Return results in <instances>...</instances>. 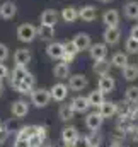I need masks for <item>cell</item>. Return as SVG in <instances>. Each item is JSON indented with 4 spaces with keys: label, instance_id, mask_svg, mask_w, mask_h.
<instances>
[{
    "label": "cell",
    "instance_id": "836d02e7",
    "mask_svg": "<svg viewBox=\"0 0 138 147\" xmlns=\"http://www.w3.org/2000/svg\"><path fill=\"white\" fill-rule=\"evenodd\" d=\"M128 118H131V120H138V103H131V105H130Z\"/></svg>",
    "mask_w": 138,
    "mask_h": 147
},
{
    "label": "cell",
    "instance_id": "8d00e7d4",
    "mask_svg": "<svg viewBox=\"0 0 138 147\" xmlns=\"http://www.w3.org/2000/svg\"><path fill=\"white\" fill-rule=\"evenodd\" d=\"M14 147H29V140H27V139H21V137H17L15 142H14Z\"/></svg>",
    "mask_w": 138,
    "mask_h": 147
},
{
    "label": "cell",
    "instance_id": "9a60e30c",
    "mask_svg": "<svg viewBox=\"0 0 138 147\" xmlns=\"http://www.w3.org/2000/svg\"><path fill=\"white\" fill-rule=\"evenodd\" d=\"M72 41H73V45L77 46V50H78V51L89 50V46L92 45V41H90V36H89L87 33H78V34H75Z\"/></svg>",
    "mask_w": 138,
    "mask_h": 147
},
{
    "label": "cell",
    "instance_id": "4316f807",
    "mask_svg": "<svg viewBox=\"0 0 138 147\" xmlns=\"http://www.w3.org/2000/svg\"><path fill=\"white\" fill-rule=\"evenodd\" d=\"M121 70H123L125 80H128V82L138 79V65H135V63H128V65H126L125 69H121Z\"/></svg>",
    "mask_w": 138,
    "mask_h": 147
},
{
    "label": "cell",
    "instance_id": "ffe728a7",
    "mask_svg": "<svg viewBox=\"0 0 138 147\" xmlns=\"http://www.w3.org/2000/svg\"><path fill=\"white\" fill-rule=\"evenodd\" d=\"M38 38H41L43 41H51L55 36V26H48V24H39L36 28Z\"/></svg>",
    "mask_w": 138,
    "mask_h": 147
},
{
    "label": "cell",
    "instance_id": "277c9868",
    "mask_svg": "<svg viewBox=\"0 0 138 147\" xmlns=\"http://www.w3.org/2000/svg\"><path fill=\"white\" fill-rule=\"evenodd\" d=\"M68 86L67 84H63V82H58V84H55L51 89H50V94H51V99L53 101H58V103H62V101H65L67 99V96H68Z\"/></svg>",
    "mask_w": 138,
    "mask_h": 147
},
{
    "label": "cell",
    "instance_id": "f1b7e54d",
    "mask_svg": "<svg viewBox=\"0 0 138 147\" xmlns=\"http://www.w3.org/2000/svg\"><path fill=\"white\" fill-rule=\"evenodd\" d=\"M26 74H27V69H26V67H19V65H15V67H14V70L10 72V75H12V77H10V84L14 86V84L21 82V80L24 79V75H26Z\"/></svg>",
    "mask_w": 138,
    "mask_h": 147
},
{
    "label": "cell",
    "instance_id": "8fae6325",
    "mask_svg": "<svg viewBox=\"0 0 138 147\" xmlns=\"http://www.w3.org/2000/svg\"><path fill=\"white\" fill-rule=\"evenodd\" d=\"M114 87H116V80H114L109 74H104V75H101V77H99L97 89H99V91H102L104 94L113 92V91H114Z\"/></svg>",
    "mask_w": 138,
    "mask_h": 147
},
{
    "label": "cell",
    "instance_id": "e575fe53",
    "mask_svg": "<svg viewBox=\"0 0 138 147\" xmlns=\"http://www.w3.org/2000/svg\"><path fill=\"white\" fill-rule=\"evenodd\" d=\"M9 58V46L0 43V62H5Z\"/></svg>",
    "mask_w": 138,
    "mask_h": 147
},
{
    "label": "cell",
    "instance_id": "603a6c76",
    "mask_svg": "<svg viewBox=\"0 0 138 147\" xmlns=\"http://www.w3.org/2000/svg\"><path fill=\"white\" fill-rule=\"evenodd\" d=\"M87 101H89V105H90V106L99 108V106L104 103V92H102V91H99V89L90 91V92H89V96H87Z\"/></svg>",
    "mask_w": 138,
    "mask_h": 147
},
{
    "label": "cell",
    "instance_id": "bcb514c9",
    "mask_svg": "<svg viewBox=\"0 0 138 147\" xmlns=\"http://www.w3.org/2000/svg\"><path fill=\"white\" fill-rule=\"evenodd\" d=\"M111 147H119V146H118V144H114V146H111Z\"/></svg>",
    "mask_w": 138,
    "mask_h": 147
},
{
    "label": "cell",
    "instance_id": "f546056e",
    "mask_svg": "<svg viewBox=\"0 0 138 147\" xmlns=\"http://www.w3.org/2000/svg\"><path fill=\"white\" fill-rule=\"evenodd\" d=\"M36 132H38V125H27V127L19 128L17 137H21V139H27V140H29V137H33Z\"/></svg>",
    "mask_w": 138,
    "mask_h": 147
},
{
    "label": "cell",
    "instance_id": "60d3db41",
    "mask_svg": "<svg viewBox=\"0 0 138 147\" xmlns=\"http://www.w3.org/2000/svg\"><path fill=\"white\" fill-rule=\"evenodd\" d=\"M2 92H3V86H2V80H0V96H2Z\"/></svg>",
    "mask_w": 138,
    "mask_h": 147
},
{
    "label": "cell",
    "instance_id": "5b68a950",
    "mask_svg": "<svg viewBox=\"0 0 138 147\" xmlns=\"http://www.w3.org/2000/svg\"><path fill=\"white\" fill-rule=\"evenodd\" d=\"M87 86H89V80H87V77L84 74L70 75V79H68V89L70 91H84Z\"/></svg>",
    "mask_w": 138,
    "mask_h": 147
},
{
    "label": "cell",
    "instance_id": "83f0119b",
    "mask_svg": "<svg viewBox=\"0 0 138 147\" xmlns=\"http://www.w3.org/2000/svg\"><path fill=\"white\" fill-rule=\"evenodd\" d=\"M92 70L97 74V75H104V74H109V70H111V62H107L106 58H102V60H96V63H94Z\"/></svg>",
    "mask_w": 138,
    "mask_h": 147
},
{
    "label": "cell",
    "instance_id": "30bf717a",
    "mask_svg": "<svg viewBox=\"0 0 138 147\" xmlns=\"http://www.w3.org/2000/svg\"><path fill=\"white\" fill-rule=\"evenodd\" d=\"M78 19H82L84 22H92L97 19V9L96 5H84L78 9Z\"/></svg>",
    "mask_w": 138,
    "mask_h": 147
},
{
    "label": "cell",
    "instance_id": "7bdbcfd3",
    "mask_svg": "<svg viewBox=\"0 0 138 147\" xmlns=\"http://www.w3.org/2000/svg\"><path fill=\"white\" fill-rule=\"evenodd\" d=\"M89 147H99V144H89Z\"/></svg>",
    "mask_w": 138,
    "mask_h": 147
},
{
    "label": "cell",
    "instance_id": "74e56055",
    "mask_svg": "<svg viewBox=\"0 0 138 147\" xmlns=\"http://www.w3.org/2000/svg\"><path fill=\"white\" fill-rule=\"evenodd\" d=\"M7 75H9V69H7V65H5L3 62H0V80H3Z\"/></svg>",
    "mask_w": 138,
    "mask_h": 147
},
{
    "label": "cell",
    "instance_id": "f6af8a7d",
    "mask_svg": "<svg viewBox=\"0 0 138 147\" xmlns=\"http://www.w3.org/2000/svg\"><path fill=\"white\" fill-rule=\"evenodd\" d=\"M44 147H56V146H53V144H48V146H44Z\"/></svg>",
    "mask_w": 138,
    "mask_h": 147
},
{
    "label": "cell",
    "instance_id": "ac0fdd59",
    "mask_svg": "<svg viewBox=\"0 0 138 147\" xmlns=\"http://www.w3.org/2000/svg\"><path fill=\"white\" fill-rule=\"evenodd\" d=\"M58 19H60V14L56 10H53V9H46L39 17L41 24H48V26H55L58 22Z\"/></svg>",
    "mask_w": 138,
    "mask_h": 147
},
{
    "label": "cell",
    "instance_id": "e0dca14e",
    "mask_svg": "<svg viewBox=\"0 0 138 147\" xmlns=\"http://www.w3.org/2000/svg\"><path fill=\"white\" fill-rule=\"evenodd\" d=\"M123 14L126 19H131V21H137L138 19V2L137 0H130L123 5Z\"/></svg>",
    "mask_w": 138,
    "mask_h": 147
},
{
    "label": "cell",
    "instance_id": "d6a6232c",
    "mask_svg": "<svg viewBox=\"0 0 138 147\" xmlns=\"http://www.w3.org/2000/svg\"><path fill=\"white\" fill-rule=\"evenodd\" d=\"M125 50H126L128 55H137L138 53V41L130 36L126 41H125Z\"/></svg>",
    "mask_w": 138,
    "mask_h": 147
},
{
    "label": "cell",
    "instance_id": "4dcf8cb0",
    "mask_svg": "<svg viewBox=\"0 0 138 147\" xmlns=\"http://www.w3.org/2000/svg\"><path fill=\"white\" fill-rule=\"evenodd\" d=\"M58 115H60V120L68 121V120L73 118L75 111L72 110V106H70V105H62V106H60V111H58Z\"/></svg>",
    "mask_w": 138,
    "mask_h": 147
},
{
    "label": "cell",
    "instance_id": "7dc6e473",
    "mask_svg": "<svg viewBox=\"0 0 138 147\" xmlns=\"http://www.w3.org/2000/svg\"><path fill=\"white\" fill-rule=\"evenodd\" d=\"M0 128H2V125H0Z\"/></svg>",
    "mask_w": 138,
    "mask_h": 147
},
{
    "label": "cell",
    "instance_id": "484cf974",
    "mask_svg": "<svg viewBox=\"0 0 138 147\" xmlns=\"http://www.w3.org/2000/svg\"><path fill=\"white\" fill-rule=\"evenodd\" d=\"M63 46H65V53H63V62H67L70 63L73 58H75V55L78 53V50H77V46L73 45V41H67V43H63Z\"/></svg>",
    "mask_w": 138,
    "mask_h": 147
},
{
    "label": "cell",
    "instance_id": "b9f144b4",
    "mask_svg": "<svg viewBox=\"0 0 138 147\" xmlns=\"http://www.w3.org/2000/svg\"><path fill=\"white\" fill-rule=\"evenodd\" d=\"M101 3H109V2H113V0H99Z\"/></svg>",
    "mask_w": 138,
    "mask_h": 147
},
{
    "label": "cell",
    "instance_id": "6da1fadb",
    "mask_svg": "<svg viewBox=\"0 0 138 147\" xmlns=\"http://www.w3.org/2000/svg\"><path fill=\"white\" fill-rule=\"evenodd\" d=\"M15 34H17V39H19L21 43H33L36 38H38L36 26L29 24V22H24V24H21V26L17 28Z\"/></svg>",
    "mask_w": 138,
    "mask_h": 147
},
{
    "label": "cell",
    "instance_id": "d590c367",
    "mask_svg": "<svg viewBox=\"0 0 138 147\" xmlns=\"http://www.w3.org/2000/svg\"><path fill=\"white\" fill-rule=\"evenodd\" d=\"M73 147H89V139L87 137H77V140L73 142Z\"/></svg>",
    "mask_w": 138,
    "mask_h": 147
},
{
    "label": "cell",
    "instance_id": "52a82bcc",
    "mask_svg": "<svg viewBox=\"0 0 138 147\" xmlns=\"http://www.w3.org/2000/svg\"><path fill=\"white\" fill-rule=\"evenodd\" d=\"M31 58H33V55H31V50H27V48H19L14 53V63L19 67H27Z\"/></svg>",
    "mask_w": 138,
    "mask_h": 147
},
{
    "label": "cell",
    "instance_id": "8992f818",
    "mask_svg": "<svg viewBox=\"0 0 138 147\" xmlns=\"http://www.w3.org/2000/svg\"><path fill=\"white\" fill-rule=\"evenodd\" d=\"M63 53H65V46L63 43H58V41H51L48 46H46V55L53 60H62L63 58Z\"/></svg>",
    "mask_w": 138,
    "mask_h": 147
},
{
    "label": "cell",
    "instance_id": "7a4b0ae2",
    "mask_svg": "<svg viewBox=\"0 0 138 147\" xmlns=\"http://www.w3.org/2000/svg\"><path fill=\"white\" fill-rule=\"evenodd\" d=\"M31 101L36 108H44L50 105L51 101V94H50V89H44V87H39V89H33L31 92Z\"/></svg>",
    "mask_w": 138,
    "mask_h": 147
},
{
    "label": "cell",
    "instance_id": "ee69618b",
    "mask_svg": "<svg viewBox=\"0 0 138 147\" xmlns=\"http://www.w3.org/2000/svg\"><path fill=\"white\" fill-rule=\"evenodd\" d=\"M65 147H73V144H65Z\"/></svg>",
    "mask_w": 138,
    "mask_h": 147
},
{
    "label": "cell",
    "instance_id": "9c48e42d",
    "mask_svg": "<svg viewBox=\"0 0 138 147\" xmlns=\"http://www.w3.org/2000/svg\"><path fill=\"white\" fill-rule=\"evenodd\" d=\"M102 22L106 28H116L119 26V12L116 9H107L102 14Z\"/></svg>",
    "mask_w": 138,
    "mask_h": 147
},
{
    "label": "cell",
    "instance_id": "5bb4252c",
    "mask_svg": "<svg viewBox=\"0 0 138 147\" xmlns=\"http://www.w3.org/2000/svg\"><path fill=\"white\" fill-rule=\"evenodd\" d=\"M102 121H104V118L99 115V111L89 113V115H87V118H85V125H87V128H89V130H92V132H97V130L101 128Z\"/></svg>",
    "mask_w": 138,
    "mask_h": 147
},
{
    "label": "cell",
    "instance_id": "3957f363",
    "mask_svg": "<svg viewBox=\"0 0 138 147\" xmlns=\"http://www.w3.org/2000/svg\"><path fill=\"white\" fill-rule=\"evenodd\" d=\"M102 39L107 46L118 45L119 39H121V29H119V26H116V28H106L102 33Z\"/></svg>",
    "mask_w": 138,
    "mask_h": 147
},
{
    "label": "cell",
    "instance_id": "d6986e66",
    "mask_svg": "<svg viewBox=\"0 0 138 147\" xmlns=\"http://www.w3.org/2000/svg\"><path fill=\"white\" fill-rule=\"evenodd\" d=\"M97 110H99V115L102 118H113L118 113V105L116 103H111V101H104Z\"/></svg>",
    "mask_w": 138,
    "mask_h": 147
},
{
    "label": "cell",
    "instance_id": "7c38bea8",
    "mask_svg": "<svg viewBox=\"0 0 138 147\" xmlns=\"http://www.w3.org/2000/svg\"><path fill=\"white\" fill-rule=\"evenodd\" d=\"M15 14H17V5H15L12 0H7V2H3V3L0 5V17H2V19H5V21L14 19Z\"/></svg>",
    "mask_w": 138,
    "mask_h": 147
},
{
    "label": "cell",
    "instance_id": "2e32d148",
    "mask_svg": "<svg viewBox=\"0 0 138 147\" xmlns=\"http://www.w3.org/2000/svg\"><path fill=\"white\" fill-rule=\"evenodd\" d=\"M70 106H72V110L75 111V113H85L90 108V105L87 101V96H77V98H73L72 103H70Z\"/></svg>",
    "mask_w": 138,
    "mask_h": 147
},
{
    "label": "cell",
    "instance_id": "4fadbf2b",
    "mask_svg": "<svg viewBox=\"0 0 138 147\" xmlns=\"http://www.w3.org/2000/svg\"><path fill=\"white\" fill-rule=\"evenodd\" d=\"M10 111H12V115H14L15 118H24V116L29 113V105H27V101H24V99H17V101L12 103Z\"/></svg>",
    "mask_w": 138,
    "mask_h": 147
},
{
    "label": "cell",
    "instance_id": "1f68e13d",
    "mask_svg": "<svg viewBox=\"0 0 138 147\" xmlns=\"http://www.w3.org/2000/svg\"><path fill=\"white\" fill-rule=\"evenodd\" d=\"M125 99L128 103H138V86H130L125 91Z\"/></svg>",
    "mask_w": 138,
    "mask_h": 147
},
{
    "label": "cell",
    "instance_id": "d4e9b609",
    "mask_svg": "<svg viewBox=\"0 0 138 147\" xmlns=\"http://www.w3.org/2000/svg\"><path fill=\"white\" fill-rule=\"evenodd\" d=\"M77 137H78V132H77L75 127H65L62 130V140L65 144H73L77 140Z\"/></svg>",
    "mask_w": 138,
    "mask_h": 147
},
{
    "label": "cell",
    "instance_id": "44dd1931",
    "mask_svg": "<svg viewBox=\"0 0 138 147\" xmlns=\"http://www.w3.org/2000/svg\"><path fill=\"white\" fill-rule=\"evenodd\" d=\"M60 17L65 21V22H75L77 19H78V9L77 7H73V5H67V7H63V10H62V14H60Z\"/></svg>",
    "mask_w": 138,
    "mask_h": 147
},
{
    "label": "cell",
    "instance_id": "ab89813d",
    "mask_svg": "<svg viewBox=\"0 0 138 147\" xmlns=\"http://www.w3.org/2000/svg\"><path fill=\"white\" fill-rule=\"evenodd\" d=\"M130 36L133 38V39H137V41H138V24L131 28V31H130Z\"/></svg>",
    "mask_w": 138,
    "mask_h": 147
},
{
    "label": "cell",
    "instance_id": "cb8c5ba5",
    "mask_svg": "<svg viewBox=\"0 0 138 147\" xmlns=\"http://www.w3.org/2000/svg\"><path fill=\"white\" fill-rule=\"evenodd\" d=\"M53 74H55V77L56 79H68L70 77V63L67 62H62V63H56L55 65V69H53Z\"/></svg>",
    "mask_w": 138,
    "mask_h": 147
},
{
    "label": "cell",
    "instance_id": "ba28073f",
    "mask_svg": "<svg viewBox=\"0 0 138 147\" xmlns=\"http://www.w3.org/2000/svg\"><path fill=\"white\" fill-rule=\"evenodd\" d=\"M89 55L90 58L96 62V60H102L107 57V45L106 43H94L89 46Z\"/></svg>",
    "mask_w": 138,
    "mask_h": 147
},
{
    "label": "cell",
    "instance_id": "7402d4cb",
    "mask_svg": "<svg viewBox=\"0 0 138 147\" xmlns=\"http://www.w3.org/2000/svg\"><path fill=\"white\" fill-rule=\"evenodd\" d=\"M128 63H130V60H128V53H123V51L114 53L113 58H111V67H116V69H125Z\"/></svg>",
    "mask_w": 138,
    "mask_h": 147
},
{
    "label": "cell",
    "instance_id": "f35d334b",
    "mask_svg": "<svg viewBox=\"0 0 138 147\" xmlns=\"http://www.w3.org/2000/svg\"><path fill=\"white\" fill-rule=\"evenodd\" d=\"M7 137H9V130H7L5 127H2V128H0V144H2V142H5V140H7Z\"/></svg>",
    "mask_w": 138,
    "mask_h": 147
}]
</instances>
